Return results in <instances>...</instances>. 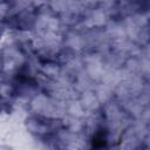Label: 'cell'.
<instances>
[{
	"mask_svg": "<svg viewBox=\"0 0 150 150\" xmlns=\"http://www.w3.org/2000/svg\"><path fill=\"white\" fill-rule=\"evenodd\" d=\"M108 142V137H107V131L101 129L98 131L95 132L94 137H93V148L96 150H101L105 146Z\"/></svg>",
	"mask_w": 150,
	"mask_h": 150,
	"instance_id": "2",
	"label": "cell"
},
{
	"mask_svg": "<svg viewBox=\"0 0 150 150\" xmlns=\"http://www.w3.org/2000/svg\"><path fill=\"white\" fill-rule=\"evenodd\" d=\"M1 105H2V98H1V95H0V110H1Z\"/></svg>",
	"mask_w": 150,
	"mask_h": 150,
	"instance_id": "3",
	"label": "cell"
},
{
	"mask_svg": "<svg viewBox=\"0 0 150 150\" xmlns=\"http://www.w3.org/2000/svg\"><path fill=\"white\" fill-rule=\"evenodd\" d=\"M27 127L30 130V132L36 134L38 136H45L55 132L57 129V123L55 120L34 116L27 120Z\"/></svg>",
	"mask_w": 150,
	"mask_h": 150,
	"instance_id": "1",
	"label": "cell"
}]
</instances>
